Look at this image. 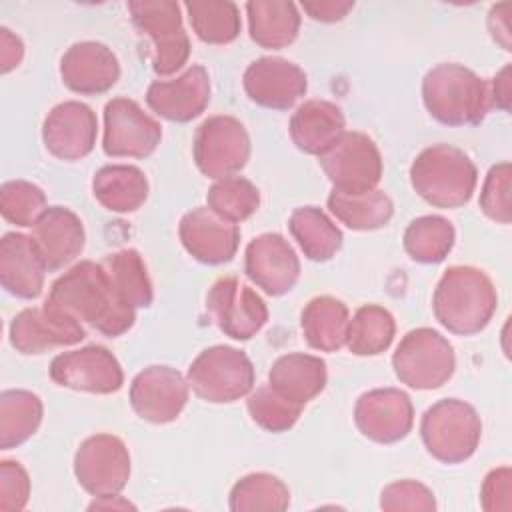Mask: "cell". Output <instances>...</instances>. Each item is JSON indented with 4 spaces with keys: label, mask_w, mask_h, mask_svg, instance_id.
<instances>
[{
    "label": "cell",
    "mask_w": 512,
    "mask_h": 512,
    "mask_svg": "<svg viewBox=\"0 0 512 512\" xmlns=\"http://www.w3.org/2000/svg\"><path fill=\"white\" fill-rule=\"evenodd\" d=\"M44 304L110 338L128 332L136 320V310L116 296L102 262L92 260H82L66 270L52 284Z\"/></svg>",
    "instance_id": "obj_1"
},
{
    "label": "cell",
    "mask_w": 512,
    "mask_h": 512,
    "mask_svg": "<svg viewBox=\"0 0 512 512\" xmlns=\"http://www.w3.org/2000/svg\"><path fill=\"white\" fill-rule=\"evenodd\" d=\"M498 306L492 280L474 266H452L436 284L432 310L452 334L472 336L488 326Z\"/></svg>",
    "instance_id": "obj_2"
},
{
    "label": "cell",
    "mask_w": 512,
    "mask_h": 512,
    "mask_svg": "<svg viewBox=\"0 0 512 512\" xmlns=\"http://www.w3.org/2000/svg\"><path fill=\"white\" fill-rule=\"evenodd\" d=\"M422 100L428 114L446 126L478 124L492 108L488 82L458 62H442L428 70Z\"/></svg>",
    "instance_id": "obj_3"
},
{
    "label": "cell",
    "mask_w": 512,
    "mask_h": 512,
    "mask_svg": "<svg viewBox=\"0 0 512 512\" xmlns=\"http://www.w3.org/2000/svg\"><path fill=\"white\" fill-rule=\"evenodd\" d=\"M478 172L468 154L450 144L424 148L410 166V184L436 208L464 206L476 188Z\"/></svg>",
    "instance_id": "obj_4"
},
{
    "label": "cell",
    "mask_w": 512,
    "mask_h": 512,
    "mask_svg": "<svg viewBox=\"0 0 512 512\" xmlns=\"http://www.w3.org/2000/svg\"><path fill=\"white\" fill-rule=\"evenodd\" d=\"M420 436L430 456L444 464H460L476 452L482 422L468 402L444 398L424 412Z\"/></svg>",
    "instance_id": "obj_5"
},
{
    "label": "cell",
    "mask_w": 512,
    "mask_h": 512,
    "mask_svg": "<svg viewBox=\"0 0 512 512\" xmlns=\"http://www.w3.org/2000/svg\"><path fill=\"white\" fill-rule=\"evenodd\" d=\"M186 380L198 398L226 404L252 392L254 366L242 350L218 344L202 350L192 360Z\"/></svg>",
    "instance_id": "obj_6"
},
{
    "label": "cell",
    "mask_w": 512,
    "mask_h": 512,
    "mask_svg": "<svg viewBox=\"0 0 512 512\" xmlns=\"http://www.w3.org/2000/svg\"><path fill=\"white\" fill-rule=\"evenodd\" d=\"M396 378L414 390H434L446 384L456 368L452 344L432 328L410 330L392 356Z\"/></svg>",
    "instance_id": "obj_7"
},
{
    "label": "cell",
    "mask_w": 512,
    "mask_h": 512,
    "mask_svg": "<svg viewBox=\"0 0 512 512\" xmlns=\"http://www.w3.org/2000/svg\"><path fill=\"white\" fill-rule=\"evenodd\" d=\"M134 26L152 40V68L158 76L178 72L190 56V40L182 26L180 4L172 0L128 2Z\"/></svg>",
    "instance_id": "obj_8"
},
{
    "label": "cell",
    "mask_w": 512,
    "mask_h": 512,
    "mask_svg": "<svg viewBox=\"0 0 512 512\" xmlns=\"http://www.w3.org/2000/svg\"><path fill=\"white\" fill-rule=\"evenodd\" d=\"M192 154L204 176L214 180L236 176L250 158V136L234 116L216 114L196 128Z\"/></svg>",
    "instance_id": "obj_9"
},
{
    "label": "cell",
    "mask_w": 512,
    "mask_h": 512,
    "mask_svg": "<svg viewBox=\"0 0 512 512\" xmlns=\"http://www.w3.org/2000/svg\"><path fill=\"white\" fill-rule=\"evenodd\" d=\"M336 192L362 194L374 190L382 178V156L374 140L362 132H344L340 140L318 156Z\"/></svg>",
    "instance_id": "obj_10"
},
{
    "label": "cell",
    "mask_w": 512,
    "mask_h": 512,
    "mask_svg": "<svg viewBox=\"0 0 512 512\" xmlns=\"http://www.w3.org/2000/svg\"><path fill=\"white\" fill-rule=\"evenodd\" d=\"M74 476L92 496L120 494L130 478V454L126 444L112 434L86 438L74 454Z\"/></svg>",
    "instance_id": "obj_11"
},
{
    "label": "cell",
    "mask_w": 512,
    "mask_h": 512,
    "mask_svg": "<svg viewBox=\"0 0 512 512\" xmlns=\"http://www.w3.org/2000/svg\"><path fill=\"white\" fill-rule=\"evenodd\" d=\"M162 140V126L134 100L118 96L104 106L102 150L112 158H146Z\"/></svg>",
    "instance_id": "obj_12"
},
{
    "label": "cell",
    "mask_w": 512,
    "mask_h": 512,
    "mask_svg": "<svg viewBox=\"0 0 512 512\" xmlns=\"http://www.w3.org/2000/svg\"><path fill=\"white\" fill-rule=\"evenodd\" d=\"M206 310L234 340H250L268 322L266 302L234 276L218 278L206 294Z\"/></svg>",
    "instance_id": "obj_13"
},
{
    "label": "cell",
    "mask_w": 512,
    "mask_h": 512,
    "mask_svg": "<svg viewBox=\"0 0 512 512\" xmlns=\"http://www.w3.org/2000/svg\"><path fill=\"white\" fill-rule=\"evenodd\" d=\"M48 372L58 386L92 394H112L124 384L120 362L108 348L98 344L58 354Z\"/></svg>",
    "instance_id": "obj_14"
},
{
    "label": "cell",
    "mask_w": 512,
    "mask_h": 512,
    "mask_svg": "<svg viewBox=\"0 0 512 512\" xmlns=\"http://www.w3.org/2000/svg\"><path fill=\"white\" fill-rule=\"evenodd\" d=\"M188 380L170 366H148L130 384V406L146 422H174L188 402Z\"/></svg>",
    "instance_id": "obj_15"
},
{
    "label": "cell",
    "mask_w": 512,
    "mask_h": 512,
    "mask_svg": "<svg viewBox=\"0 0 512 512\" xmlns=\"http://www.w3.org/2000/svg\"><path fill=\"white\" fill-rule=\"evenodd\" d=\"M354 422L368 440L394 444L412 430L414 406L410 396L398 388H376L356 400Z\"/></svg>",
    "instance_id": "obj_16"
},
{
    "label": "cell",
    "mask_w": 512,
    "mask_h": 512,
    "mask_svg": "<svg viewBox=\"0 0 512 512\" xmlns=\"http://www.w3.org/2000/svg\"><path fill=\"white\" fill-rule=\"evenodd\" d=\"M244 272L268 296H282L296 286L300 260L284 236L266 232L246 246Z\"/></svg>",
    "instance_id": "obj_17"
},
{
    "label": "cell",
    "mask_w": 512,
    "mask_h": 512,
    "mask_svg": "<svg viewBox=\"0 0 512 512\" xmlns=\"http://www.w3.org/2000/svg\"><path fill=\"white\" fill-rule=\"evenodd\" d=\"M10 344L20 354H42L56 346H74L86 338L84 326L44 304L24 308L10 322Z\"/></svg>",
    "instance_id": "obj_18"
},
{
    "label": "cell",
    "mask_w": 512,
    "mask_h": 512,
    "mask_svg": "<svg viewBox=\"0 0 512 512\" xmlns=\"http://www.w3.org/2000/svg\"><path fill=\"white\" fill-rule=\"evenodd\" d=\"M242 84L252 102L270 110L292 108L308 88L304 70L278 56H262L250 62L244 70Z\"/></svg>",
    "instance_id": "obj_19"
},
{
    "label": "cell",
    "mask_w": 512,
    "mask_h": 512,
    "mask_svg": "<svg viewBox=\"0 0 512 512\" xmlns=\"http://www.w3.org/2000/svg\"><path fill=\"white\" fill-rule=\"evenodd\" d=\"M98 134V120L90 106L78 100H66L56 104L42 124V140L46 150L58 160H82L86 158Z\"/></svg>",
    "instance_id": "obj_20"
},
{
    "label": "cell",
    "mask_w": 512,
    "mask_h": 512,
    "mask_svg": "<svg viewBox=\"0 0 512 512\" xmlns=\"http://www.w3.org/2000/svg\"><path fill=\"white\" fill-rule=\"evenodd\" d=\"M210 102V76L194 64L172 80H154L146 90V104L168 122L186 124L198 118Z\"/></svg>",
    "instance_id": "obj_21"
},
{
    "label": "cell",
    "mask_w": 512,
    "mask_h": 512,
    "mask_svg": "<svg viewBox=\"0 0 512 512\" xmlns=\"http://www.w3.org/2000/svg\"><path fill=\"white\" fill-rule=\"evenodd\" d=\"M178 234L186 252L194 260L210 266L230 262L240 244L238 226L220 218L208 206L186 212L180 220Z\"/></svg>",
    "instance_id": "obj_22"
},
{
    "label": "cell",
    "mask_w": 512,
    "mask_h": 512,
    "mask_svg": "<svg viewBox=\"0 0 512 512\" xmlns=\"http://www.w3.org/2000/svg\"><path fill=\"white\" fill-rule=\"evenodd\" d=\"M60 76L76 94L96 96L108 92L120 78L116 54L102 42H76L60 60Z\"/></svg>",
    "instance_id": "obj_23"
},
{
    "label": "cell",
    "mask_w": 512,
    "mask_h": 512,
    "mask_svg": "<svg viewBox=\"0 0 512 512\" xmlns=\"http://www.w3.org/2000/svg\"><path fill=\"white\" fill-rule=\"evenodd\" d=\"M46 264L32 236L8 232L0 240V284L22 300H34L42 294Z\"/></svg>",
    "instance_id": "obj_24"
},
{
    "label": "cell",
    "mask_w": 512,
    "mask_h": 512,
    "mask_svg": "<svg viewBox=\"0 0 512 512\" xmlns=\"http://www.w3.org/2000/svg\"><path fill=\"white\" fill-rule=\"evenodd\" d=\"M32 238L48 272L62 270L74 262L86 242L82 220L76 212L64 206H48L32 226Z\"/></svg>",
    "instance_id": "obj_25"
},
{
    "label": "cell",
    "mask_w": 512,
    "mask_h": 512,
    "mask_svg": "<svg viewBox=\"0 0 512 512\" xmlns=\"http://www.w3.org/2000/svg\"><path fill=\"white\" fill-rule=\"evenodd\" d=\"M346 132L342 110L328 100H308L290 118V138L298 150L322 156Z\"/></svg>",
    "instance_id": "obj_26"
},
{
    "label": "cell",
    "mask_w": 512,
    "mask_h": 512,
    "mask_svg": "<svg viewBox=\"0 0 512 512\" xmlns=\"http://www.w3.org/2000/svg\"><path fill=\"white\" fill-rule=\"evenodd\" d=\"M326 380V362L304 352L280 356L268 372V386L300 406L316 398L324 390Z\"/></svg>",
    "instance_id": "obj_27"
},
{
    "label": "cell",
    "mask_w": 512,
    "mask_h": 512,
    "mask_svg": "<svg viewBox=\"0 0 512 512\" xmlns=\"http://www.w3.org/2000/svg\"><path fill=\"white\" fill-rule=\"evenodd\" d=\"M250 38L270 50L292 44L298 36L300 14L288 0H250L246 2Z\"/></svg>",
    "instance_id": "obj_28"
},
{
    "label": "cell",
    "mask_w": 512,
    "mask_h": 512,
    "mask_svg": "<svg viewBox=\"0 0 512 512\" xmlns=\"http://www.w3.org/2000/svg\"><path fill=\"white\" fill-rule=\"evenodd\" d=\"M92 192L106 210L128 214L146 202L148 180L136 166L108 164L94 174Z\"/></svg>",
    "instance_id": "obj_29"
},
{
    "label": "cell",
    "mask_w": 512,
    "mask_h": 512,
    "mask_svg": "<svg viewBox=\"0 0 512 512\" xmlns=\"http://www.w3.org/2000/svg\"><path fill=\"white\" fill-rule=\"evenodd\" d=\"M348 308L334 296L312 298L300 316L302 334L310 348L320 352H336L346 344Z\"/></svg>",
    "instance_id": "obj_30"
},
{
    "label": "cell",
    "mask_w": 512,
    "mask_h": 512,
    "mask_svg": "<svg viewBox=\"0 0 512 512\" xmlns=\"http://www.w3.org/2000/svg\"><path fill=\"white\" fill-rule=\"evenodd\" d=\"M288 230L312 262H328L342 248V230L316 206L296 208L290 214Z\"/></svg>",
    "instance_id": "obj_31"
},
{
    "label": "cell",
    "mask_w": 512,
    "mask_h": 512,
    "mask_svg": "<svg viewBox=\"0 0 512 512\" xmlns=\"http://www.w3.org/2000/svg\"><path fill=\"white\" fill-rule=\"evenodd\" d=\"M328 208L338 222L350 230H378L386 226L394 214L390 196L378 188L362 194H344L332 190L328 196Z\"/></svg>",
    "instance_id": "obj_32"
},
{
    "label": "cell",
    "mask_w": 512,
    "mask_h": 512,
    "mask_svg": "<svg viewBox=\"0 0 512 512\" xmlns=\"http://www.w3.org/2000/svg\"><path fill=\"white\" fill-rule=\"evenodd\" d=\"M116 296L130 308H148L154 300L152 282L142 256L134 248L118 250L102 260Z\"/></svg>",
    "instance_id": "obj_33"
},
{
    "label": "cell",
    "mask_w": 512,
    "mask_h": 512,
    "mask_svg": "<svg viewBox=\"0 0 512 512\" xmlns=\"http://www.w3.org/2000/svg\"><path fill=\"white\" fill-rule=\"evenodd\" d=\"M44 406L30 390L0 392V448L10 450L24 444L40 426Z\"/></svg>",
    "instance_id": "obj_34"
},
{
    "label": "cell",
    "mask_w": 512,
    "mask_h": 512,
    "mask_svg": "<svg viewBox=\"0 0 512 512\" xmlns=\"http://www.w3.org/2000/svg\"><path fill=\"white\" fill-rule=\"evenodd\" d=\"M396 334L394 316L378 304L360 306L348 322L346 346L356 356H376L390 348Z\"/></svg>",
    "instance_id": "obj_35"
},
{
    "label": "cell",
    "mask_w": 512,
    "mask_h": 512,
    "mask_svg": "<svg viewBox=\"0 0 512 512\" xmlns=\"http://www.w3.org/2000/svg\"><path fill=\"white\" fill-rule=\"evenodd\" d=\"M456 240L454 226L436 214L420 216L412 220L404 230V250L420 264L442 262Z\"/></svg>",
    "instance_id": "obj_36"
},
{
    "label": "cell",
    "mask_w": 512,
    "mask_h": 512,
    "mask_svg": "<svg viewBox=\"0 0 512 512\" xmlns=\"http://www.w3.org/2000/svg\"><path fill=\"white\" fill-rule=\"evenodd\" d=\"M184 8L194 34L206 44H228L240 34V10L230 0H192Z\"/></svg>",
    "instance_id": "obj_37"
},
{
    "label": "cell",
    "mask_w": 512,
    "mask_h": 512,
    "mask_svg": "<svg viewBox=\"0 0 512 512\" xmlns=\"http://www.w3.org/2000/svg\"><path fill=\"white\" fill-rule=\"evenodd\" d=\"M290 504L288 486L272 474L254 472L240 478L230 490V510L234 512H258L272 510L282 512Z\"/></svg>",
    "instance_id": "obj_38"
},
{
    "label": "cell",
    "mask_w": 512,
    "mask_h": 512,
    "mask_svg": "<svg viewBox=\"0 0 512 512\" xmlns=\"http://www.w3.org/2000/svg\"><path fill=\"white\" fill-rule=\"evenodd\" d=\"M208 208L228 222L250 218L260 206V190L248 178L228 176L216 180L206 194Z\"/></svg>",
    "instance_id": "obj_39"
},
{
    "label": "cell",
    "mask_w": 512,
    "mask_h": 512,
    "mask_svg": "<svg viewBox=\"0 0 512 512\" xmlns=\"http://www.w3.org/2000/svg\"><path fill=\"white\" fill-rule=\"evenodd\" d=\"M46 208V194L28 180H8L0 186V212L10 224L32 228Z\"/></svg>",
    "instance_id": "obj_40"
},
{
    "label": "cell",
    "mask_w": 512,
    "mask_h": 512,
    "mask_svg": "<svg viewBox=\"0 0 512 512\" xmlns=\"http://www.w3.org/2000/svg\"><path fill=\"white\" fill-rule=\"evenodd\" d=\"M246 406L252 420L266 432H274V434L290 430L298 422L304 408L300 404L286 400L284 396L274 392L268 384L250 392Z\"/></svg>",
    "instance_id": "obj_41"
},
{
    "label": "cell",
    "mask_w": 512,
    "mask_h": 512,
    "mask_svg": "<svg viewBox=\"0 0 512 512\" xmlns=\"http://www.w3.org/2000/svg\"><path fill=\"white\" fill-rule=\"evenodd\" d=\"M510 176H512L510 162H500L488 170L486 180L482 184L480 208L490 220L498 224H510L512 220Z\"/></svg>",
    "instance_id": "obj_42"
},
{
    "label": "cell",
    "mask_w": 512,
    "mask_h": 512,
    "mask_svg": "<svg viewBox=\"0 0 512 512\" xmlns=\"http://www.w3.org/2000/svg\"><path fill=\"white\" fill-rule=\"evenodd\" d=\"M380 508L386 512L398 510H436V500L430 488L416 480H398L388 484L380 494Z\"/></svg>",
    "instance_id": "obj_43"
},
{
    "label": "cell",
    "mask_w": 512,
    "mask_h": 512,
    "mask_svg": "<svg viewBox=\"0 0 512 512\" xmlns=\"http://www.w3.org/2000/svg\"><path fill=\"white\" fill-rule=\"evenodd\" d=\"M30 478L24 466L16 460L0 462V510L18 512L28 504Z\"/></svg>",
    "instance_id": "obj_44"
},
{
    "label": "cell",
    "mask_w": 512,
    "mask_h": 512,
    "mask_svg": "<svg viewBox=\"0 0 512 512\" xmlns=\"http://www.w3.org/2000/svg\"><path fill=\"white\" fill-rule=\"evenodd\" d=\"M480 506L486 512L512 508V470L508 466L494 468L486 474L480 488Z\"/></svg>",
    "instance_id": "obj_45"
},
{
    "label": "cell",
    "mask_w": 512,
    "mask_h": 512,
    "mask_svg": "<svg viewBox=\"0 0 512 512\" xmlns=\"http://www.w3.org/2000/svg\"><path fill=\"white\" fill-rule=\"evenodd\" d=\"M304 12L312 18V20H320V22H338L342 20L352 8L354 2H340V0H316V2H302Z\"/></svg>",
    "instance_id": "obj_46"
},
{
    "label": "cell",
    "mask_w": 512,
    "mask_h": 512,
    "mask_svg": "<svg viewBox=\"0 0 512 512\" xmlns=\"http://www.w3.org/2000/svg\"><path fill=\"white\" fill-rule=\"evenodd\" d=\"M510 10L512 4L510 2H502L490 8L488 14V30L494 38V42H498L506 52L512 50V42H510Z\"/></svg>",
    "instance_id": "obj_47"
},
{
    "label": "cell",
    "mask_w": 512,
    "mask_h": 512,
    "mask_svg": "<svg viewBox=\"0 0 512 512\" xmlns=\"http://www.w3.org/2000/svg\"><path fill=\"white\" fill-rule=\"evenodd\" d=\"M24 58V44L22 40L12 34L6 26L0 28V72L8 74L16 66H20Z\"/></svg>",
    "instance_id": "obj_48"
},
{
    "label": "cell",
    "mask_w": 512,
    "mask_h": 512,
    "mask_svg": "<svg viewBox=\"0 0 512 512\" xmlns=\"http://www.w3.org/2000/svg\"><path fill=\"white\" fill-rule=\"evenodd\" d=\"M490 88V104L492 108H500V110H508L510 108V66L506 64L488 84Z\"/></svg>",
    "instance_id": "obj_49"
},
{
    "label": "cell",
    "mask_w": 512,
    "mask_h": 512,
    "mask_svg": "<svg viewBox=\"0 0 512 512\" xmlns=\"http://www.w3.org/2000/svg\"><path fill=\"white\" fill-rule=\"evenodd\" d=\"M88 508L90 510H94V508H122V510H128V508H134V504H130L128 500L120 498L118 494H112V496L96 498Z\"/></svg>",
    "instance_id": "obj_50"
}]
</instances>
